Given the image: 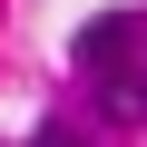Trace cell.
I'll use <instances>...</instances> for the list:
<instances>
[{"instance_id":"cell-1","label":"cell","mask_w":147,"mask_h":147,"mask_svg":"<svg viewBox=\"0 0 147 147\" xmlns=\"http://www.w3.org/2000/svg\"><path fill=\"white\" fill-rule=\"evenodd\" d=\"M137 39H147V20H88V30H79V69H88V79H108Z\"/></svg>"},{"instance_id":"cell-2","label":"cell","mask_w":147,"mask_h":147,"mask_svg":"<svg viewBox=\"0 0 147 147\" xmlns=\"http://www.w3.org/2000/svg\"><path fill=\"white\" fill-rule=\"evenodd\" d=\"M108 118H147V39L108 69Z\"/></svg>"},{"instance_id":"cell-3","label":"cell","mask_w":147,"mask_h":147,"mask_svg":"<svg viewBox=\"0 0 147 147\" xmlns=\"http://www.w3.org/2000/svg\"><path fill=\"white\" fill-rule=\"evenodd\" d=\"M39 147H79V137H59V127H49V137H39Z\"/></svg>"}]
</instances>
